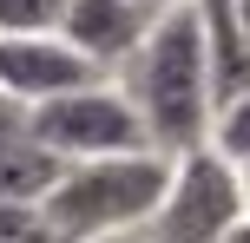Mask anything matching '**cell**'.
Returning a JSON list of instances; mask_svg holds the SVG:
<instances>
[{
	"instance_id": "5",
	"label": "cell",
	"mask_w": 250,
	"mask_h": 243,
	"mask_svg": "<svg viewBox=\"0 0 250 243\" xmlns=\"http://www.w3.org/2000/svg\"><path fill=\"white\" fill-rule=\"evenodd\" d=\"M92 79H112L86 59L79 46H66L60 33H7L0 39V92L20 105H40V99H60L73 86H92Z\"/></svg>"
},
{
	"instance_id": "12",
	"label": "cell",
	"mask_w": 250,
	"mask_h": 243,
	"mask_svg": "<svg viewBox=\"0 0 250 243\" xmlns=\"http://www.w3.org/2000/svg\"><path fill=\"white\" fill-rule=\"evenodd\" d=\"M237 26H244V39H250V0H237Z\"/></svg>"
},
{
	"instance_id": "1",
	"label": "cell",
	"mask_w": 250,
	"mask_h": 243,
	"mask_svg": "<svg viewBox=\"0 0 250 243\" xmlns=\"http://www.w3.org/2000/svg\"><path fill=\"white\" fill-rule=\"evenodd\" d=\"M112 79L138 105L151 151L185 158L211 138V66H204V33H198V7L191 0H171L165 13H151L138 53Z\"/></svg>"
},
{
	"instance_id": "10",
	"label": "cell",
	"mask_w": 250,
	"mask_h": 243,
	"mask_svg": "<svg viewBox=\"0 0 250 243\" xmlns=\"http://www.w3.org/2000/svg\"><path fill=\"white\" fill-rule=\"evenodd\" d=\"M224 243H250V217H237V224H230V237Z\"/></svg>"
},
{
	"instance_id": "3",
	"label": "cell",
	"mask_w": 250,
	"mask_h": 243,
	"mask_svg": "<svg viewBox=\"0 0 250 243\" xmlns=\"http://www.w3.org/2000/svg\"><path fill=\"white\" fill-rule=\"evenodd\" d=\"M26 118H33V138L46 145L60 165L151 151L145 118H138V105L119 92V79H92V86H73V92H60V99H40V105H26Z\"/></svg>"
},
{
	"instance_id": "11",
	"label": "cell",
	"mask_w": 250,
	"mask_h": 243,
	"mask_svg": "<svg viewBox=\"0 0 250 243\" xmlns=\"http://www.w3.org/2000/svg\"><path fill=\"white\" fill-rule=\"evenodd\" d=\"M237 191H244V217H250V165H237Z\"/></svg>"
},
{
	"instance_id": "13",
	"label": "cell",
	"mask_w": 250,
	"mask_h": 243,
	"mask_svg": "<svg viewBox=\"0 0 250 243\" xmlns=\"http://www.w3.org/2000/svg\"><path fill=\"white\" fill-rule=\"evenodd\" d=\"M138 7H151V13H165V7H171V0H138Z\"/></svg>"
},
{
	"instance_id": "6",
	"label": "cell",
	"mask_w": 250,
	"mask_h": 243,
	"mask_svg": "<svg viewBox=\"0 0 250 243\" xmlns=\"http://www.w3.org/2000/svg\"><path fill=\"white\" fill-rule=\"evenodd\" d=\"M145 26H151V7H138V0H66L60 13V39L79 46L99 73H119L132 59Z\"/></svg>"
},
{
	"instance_id": "7",
	"label": "cell",
	"mask_w": 250,
	"mask_h": 243,
	"mask_svg": "<svg viewBox=\"0 0 250 243\" xmlns=\"http://www.w3.org/2000/svg\"><path fill=\"white\" fill-rule=\"evenodd\" d=\"M60 178V158L33 138V118H26L20 99L0 92V197H20V204H40V191Z\"/></svg>"
},
{
	"instance_id": "9",
	"label": "cell",
	"mask_w": 250,
	"mask_h": 243,
	"mask_svg": "<svg viewBox=\"0 0 250 243\" xmlns=\"http://www.w3.org/2000/svg\"><path fill=\"white\" fill-rule=\"evenodd\" d=\"M66 0H0V39L7 33H60Z\"/></svg>"
},
{
	"instance_id": "2",
	"label": "cell",
	"mask_w": 250,
	"mask_h": 243,
	"mask_svg": "<svg viewBox=\"0 0 250 243\" xmlns=\"http://www.w3.org/2000/svg\"><path fill=\"white\" fill-rule=\"evenodd\" d=\"M171 178L165 151H119V158H79L60 165V178L40 191V224L53 243H112L151 224Z\"/></svg>"
},
{
	"instance_id": "4",
	"label": "cell",
	"mask_w": 250,
	"mask_h": 243,
	"mask_svg": "<svg viewBox=\"0 0 250 243\" xmlns=\"http://www.w3.org/2000/svg\"><path fill=\"white\" fill-rule=\"evenodd\" d=\"M237 217H244L237 165L217 158L211 145H198V151L171 158L165 197L151 210V243H224Z\"/></svg>"
},
{
	"instance_id": "8",
	"label": "cell",
	"mask_w": 250,
	"mask_h": 243,
	"mask_svg": "<svg viewBox=\"0 0 250 243\" xmlns=\"http://www.w3.org/2000/svg\"><path fill=\"white\" fill-rule=\"evenodd\" d=\"M204 145H211L217 158H230V165H250V86L230 92V99L211 112V138Z\"/></svg>"
}]
</instances>
